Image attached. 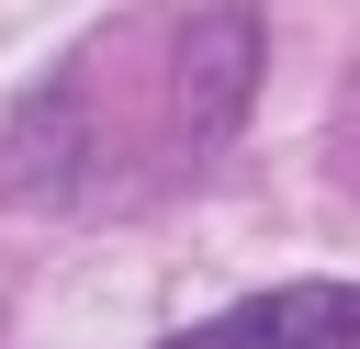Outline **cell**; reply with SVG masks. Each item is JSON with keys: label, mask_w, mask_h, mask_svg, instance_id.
<instances>
[{"label": "cell", "mask_w": 360, "mask_h": 349, "mask_svg": "<svg viewBox=\"0 0 360 349\" xmlns=\"http://www.w3.org/2000/svg\"><path fill=\"white\" fill-rule=\"evenodd\" d=\"M169 349H360V281H281V293H248V304L180 326Z\"/></svg>", "instance_id": "cell-1"}]
</instances>
